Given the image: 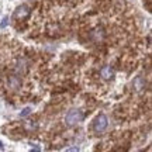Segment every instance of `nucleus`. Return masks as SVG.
I'll list each match as a JSON object with an SVG mask.
<instances>
[{
    "label": "nucleus",
    "instance_id": "7ed1b4c3",
    "mask_svg": "<svg viewBox=\"0 0 152 152\" xmlns=\"http://www.w3.org/2000/svg\"><path fill=\"white\" fill-rule=\"evenodd\" d=\"M28 16H30V9H28V6H26V4L18 6L16 9V11H14V14H13V17H14L16 20H18V21L26 20Z\"/></svg>",
    "mask_w": 152,
    "mask_h": 152
},
{
    "label": "nucleus",
    "instance_id": "39448f33",
    "mask_svg": "<svg viewBox=\"0 0 152 152\" xmlns=\"http://www.w3.org/2000/svg\"><path fill=\"white\" fill-rule=\"evenodd\" d=\"M100 75H102L103 79L109 80V79H111L114 76V72H113V69H111V66H103V68L100 69Z\"/></svg>",
    "mask_w": 152,
    "mask_h": 152
},
{
    "label": "nucleus",
    "instance_id": "0eeeda50",
    "mask_svg": "<svg viewBox=\"0 0 152 152\" xmlns=\"http://www.w3.org/2000/svg\"><path fill=\"white\" fill-rule=\"evenodd\" d=\"M134 87H135L137 92H141L142 89H145V80L144 77H137L134 80Z\"/></svg>",
    "mask_w": 152,
    "mask_h": 152
},
{
    "label": "nucleus",
    "instance_id": "20e7f679",
    "mask_svg": "<svg viewBox=\"0 0 152 152\" xmlns=\"http://www.w3.org/2000/svg\"><path fill=\"white\" fill-rule=\"evenodd\" d=\"M90 38H92L94 42H100V41H103L104 39V30L103 28H100V27H97L96 30H93L92 31Z\"/></svg>",
    "mask_w": 152,
    "mask_h": 152
},
{
    "label": "nucleus",
    "instance_id": "423d86ee",
    "mask_svg": "<svg viewBox=\"0 0 152 152\" xmlns=\"http://www.w3.org/2000/svg\"><path fill=\"white\" fill-rule=\"evenodd\" d=\"M20 85H21L20 77H17V76H10V79H9V86H10V89L17 90V89L20 87Z\"/></svg>",
    "mask_w": 152,
    "mask_h": 152
},
{
    "label": "nucleus",
    "instance_id": "6e6552de",
    "mask_svg": "<svg viewBox=\"0 0 152 152\" xmlns=\"http://www.w3.org/2000/svg\"><path fill=\"white\" fill-rule=\"evenodd\" d=\"M16 71H17V73H18V75H24V73H26V61L20 59L18 62H17Z\"/></svg>",
    "mask_w": 152,
    "mask_h": 152
},
{
    "label": "nucleus",
    "instance_id": "9b49d317",
    "mask_svg": "<svg viewBox=\"0 0 152 152\" xmlns=\"http://www.w3.org/2000/svg\"><path fill=\"white\" fill-rule=\"evenodd\" d=\"M27 127H28V130H35V128H37V124H35V123L33 124V121H30V124H28Z\"/></svg>",
    "mask_w": 152,
    "mask_h": 152
},
{
    "label": "nucleus",
    "instance_id": "f257e3e1",
    "mask_svg": "<svg viewBox=\"0 0 152 152\" xmlns=\"http://www.w3.org/2000/svg\"><path fill=\"white\" fill-rule=\"evenodd\" d=\"M83 118H85V115H83L80 110H71L69 113L66 114L65 123L68 125H76L77 123H80Z\"/></svg>",
    "mask_w": 152,
    "mask_h": 152
},
{
    "label": "nucleus",
    "instance_id": "f03ea898",
    "mask_svg": "<svg viewBox=\"0 0 152 152\" xmlns=\"http://www.w3.org/2000/svg\"><path fill=\"white\" fill-rule=\"evenodd\" d=\"M107 127H109V118L104 114L97 115L94 118V121H93V130L96 131V132H103V131H106Z\"/></svg>",
    "mask_w": 152,
    "mask_h": 152
},
{
    "label": "nucleus",
    "instance_id": "1a4fd4ad",
    "mask_svg": "<svg viewBox=\"0 0 152 152\" xmlns=\"http://www.w3.org/2000/svg\"><path fill=\"white\" fill-rule=\"evenodd\" d=\"M30 113H31V109H30V107H26V109L21 111V114H20V115H21V117H27Z\"/></svg>",
    "mask_w": 152,
    "mask_h": 152
},
{
    "label": "nucleus",
    "instance_id": "f8f14e48",
    "mask_svg": "<svg viewBox=\"0 0 152 152\" xmlns=\"http://www.w3.org/2000/svg\"><path fill=\"white\" fill-rule=\"evenodd\" d=\"M1 148H3V144H1V142H0V149H1Z\"/></svg>",
    "mask_w": 152,
    "mask_h": 152
},
{
    "label": "nucleus",
    "instance_id": "9d476101",
    "mask_svg": "<svg viewBox=\"0 0 152 152\" xmlns=\"http://www.w3.org/2000/svg\"><path fill=\"white\" fill-rule=\"evenodd\" d=\"M7 24H9V17H4V18H3V21H1V24H0V27L6 28L7 27Z\"/></svg>",
    "mask_w": 152,
    "mask_h": 152
}]
</instances>
